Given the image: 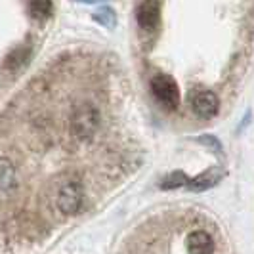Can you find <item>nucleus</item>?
<instances>
[{
  "label": "nucleus",
  "mask_w": 254,
  "mask_h": 254,
  "mask_svg": "<svg viewBox=\"0 0 254 254\" xmlns=\"http://www.w3.org/2000/svg\"><path fill=\"white\" fill-rule=\"evenodd\" d=\"M151 92L166 109H176L180 105V88L170 75H157L151 80Z\"/></svg>",
  "instance_id": "obj_2"
},
{
  "label": "nucleus",
  "mask_w": 254,
  "mask_h": 254,
  "mask_svg": "<svg viewBox=\"0 0 254 254\" xmlns=\"http://www.w3.org/2000/svg\"><path fill=\"white\" fill-rule=\"evenodd\" d=\"M80 2H88V4H92V2H100V0H80Z\"/></svg>",
  "instance_id": "obj_14"
},
{
  "label": "nucleus",
  "mask_w": 254,
  "mask_h": 254,
  "mask_svg": "<svg viewBox=\"0 0 254 254\" xmlns=\"http://www.w3.org/2000/svg\"><path fill=\"white\" fill-rule=\"evenodd\" d=\"M136 19L140 23L141 29H147L151 31L159 25V19H161V4L159 0H143L138 10H136Z\"/></svg>",
  "instance_id": "obj_4"
},
{
  "label": "nucleus",
  "mask_w": 254,
  "mask_h": 254,
  "mask_svg": "<svg viewBox=\"0 0 254 254\" xmlns=\"http://www.w3.org/2000/svg\"><path fill=\"white\" fill-rule=\"evenodd\" d=\"M188 182H190V178L182 170H176V172H170L166 178H163L161 188L163 190H178L182 186H188Z\"/></svg>",
  "instance_id": "obj_10"
},
{
  "label": "nucleus",
  "mask_w": 254,
  "mask_h": 254,
  "mask_svg": "<svg viewBox=\"0 0 254 254\" xmlns=\"http://www.w3.org/2000/svg\"><path fill=\"white\" fill-rule=\"evenodd\" d=\"M100 127V113L92 103H80L71 115V132L78 140H90Z\"/></svg>",
  "instance_id": "obj_1"
},
{
  "label": "nucleus",
  "mask_w": 254,
  "mask_h": 254,
  "mask_svg": "<svg viewBox=\"0 0 254 254\" xmlns=\"http://www.w3.org/2000/svg\"><path fill=\"white\" fill-rule=\"evenodd\" d=\"M222 176H224V172H222L220 168H208L206 172H203V174H199L197 178H193L188 182V190L195 191V193L210 190V188H214L218 182L222 180Z\"/></svg>",
  "instance_id": "obj_7"
},
{
  "label": "nucleus",
  "mask_w": 254,
  "mask_h": 254,
  "mask_svg": "<svg viewBox=\"0 0 254 254\" xmlns=\"http://www.w3.org/2000/svg\"><path fill=\"white\" fill-rule=\"evenodd\" d=\"M188 253L190 254H212L214 253V241L206 231H193L188 237Z\"/></svg>",
  "instance_id": "obj_6"
},
{
  "label": "nucleus",
  "mask_w": 254,
  "mask_h": 254,
  "mask_svg": "<svg viewBox=\"0 0 254 254\" xmlns=\"http://www.w3.org/2000/svg\"><path fill=\"white\" fill-rule=\"evenodd\" d=\"M199 141H203V143H206V145H212V149H214V151H220V149H222L220 141H218L216 138H212V136H204V138H199Z\"/></svg>",
  "instance_id": "obj_13"
},
{
  "label": "nucleus",
  "mask_w": 254,
  "mask_h": 254,
  "mask_svg": "<svg viewBox=\"0 0 254 254\" xmlns=\"http://www.w3.org/2000/svg\"><path fill=\"white\" fill-rule=\"evenodd\" d=\"M27 56H29V48H17V50H13L8 58H6V64L4 67L6 69H17V67H21V65L25 64Z\"/></svg>",
  "instance_id": "obj_11"
},
{
  "label": "nucleus",
  "mask_w": 254,
  "mask_h": 254,
  "mask_svg": "<svg viewBox=\"0 0 254 254\" xmlns=\"http://www.w3.org/2000/svg\"><path fill=\"white\" fill-rule=\"evenodd\" d=\"M82 199H84V191L82 186L71 180V182H65L64 186L58 191V208L64 212V214H75L78 212V208L82 206Z\"/></svg>",
  "instance_id": "obj_3"
},
{
  "label": "nucleus",
  "mask_w": 254,
  "mask_h": 254,
  "mask_svg": "<svg viewBox=\"0 0 254 254\" xmlns=\"http://www.w3.org/2000/svg\"><path fill=\"white\" fill-rule=\"evenodd\" d=\"M15 188H17V172L8 159L0 157V193H10Z\"/></svg>",
  "instance_id": "obj_8"
},
{
  "label": "nucleus",
  "mask_w": 254,
  "mask_h": 254,
  "mask_svg": "<svg viewBox=\"0 0 254 254\" xmlns=\"http://www.w3.org/2000/svg\"><path fill=\"white\" fill-rule=\"evenodd\" d=\"M94 19L98 21V23H102L103 27H115V21H117V17H115V12L111 8H102V10H98V12L94 13Z\"/></svg>",
  "instance_id": "obj_12"
},
{
  "label": "nucleus",
  "mask_w": 254,
  "mask_h": 254,
  "mask_svg": "<svg viewBox=\"0 0 254 254\" xmlns=\"http://www.w3.org/2000/svg\"><path fill=\"white\" fill-rule=\"evenodd\" d=\"M191 105H193V111L199 115V117H204V119L214 117V115L218 113V107H220L216 94L210 92V90H201V92H197V94L193 96V100H191Z\"/></svg>",
  "instance_id": "obj_5"
},
{
  "label": "nucleus",
  "mask_w": 254,
  "mask_h": 254,
  "mask_svg": "<svg viewBox=\"0 0 254 254\" xmlns=\"http://www.w3.org/2000/svg\"><path fill=\"white\" fill-rule=\"evenodd\" d=\"M54 2L52 0H31L29 2V12L35 19H46L52 15Z\"/></svg>",
  "instance_id": "obj_9"
}]
</instances>
